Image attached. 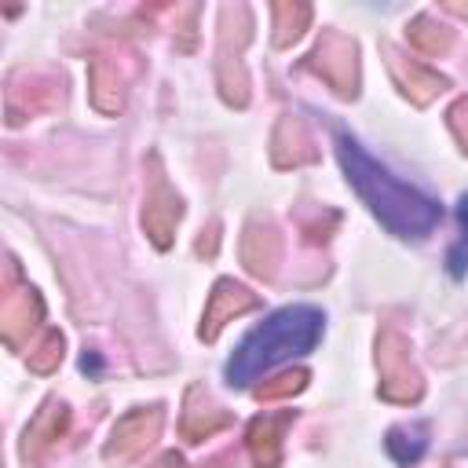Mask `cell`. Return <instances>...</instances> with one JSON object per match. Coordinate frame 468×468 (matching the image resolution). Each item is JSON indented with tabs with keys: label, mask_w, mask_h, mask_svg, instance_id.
I'll use <instances>...</instances> for the list:
<instances>
[{
	"label": "cell",
	"mask_w": 468,
	"mask_h": 468,
	"mask_svg": "<svg viewBox=\"0 0 468 468\" xmlns=\"http://www.w3.org/2000/svg\"><path fill=\"white\" fill-rule=\"evenodd\" d=\"M336 157H340V168H344L347 183L355 186V194L380 219V227L388 234H395L402 241H420L439 227V219H442L439 201L431 194H424L420 186L406 183L402 176H395L388 165H380L355 135L336 132Z\"/></svg>",
	"instance_id": "cell-1"
},
{
	"label": "cell",
	"mask_w": 468,
	"mask_h": 468,
	"mask_svg": "<svg viewBox=\"0 0 468 468\" xmlns=\"http://www.w3.org/2000/svg\"><path fill=\"white\" fill-rule=\"evenodd\" d=\"M325 329V314L314 303H285L278 311H271L263 322H256L230 351L223 377L230 388H249L256 384L263 373L303 358L314 351V344L322 340Z\"/></svg>",
	"instance_id": "cell-2"
},
{
	"label": "cell",
	"mask_w": 468,
	"mask_h": 468,
	"mask_svg": "<svg viewBox=\"0 0 468 468\" xmlns=\"http://www.w3.org/2000/svg\"><path fill=\"white\" fill-rule=\"evenodd\" d=\"M388 453L399 461V464H413L424 457L428 450V439H424V428H391L388 439H384Z\"/></svg>",
	"instance_id": "cell-3"
},
{
	"label": "cell",
	"mask_w": 468,
	"mask_h": 468,
	"mask_svg": "<svg viewBox=\"0 0 468 468\" xmlns=\"http://www.w3.org/2000/svg\"><path fill=\"white\" fill-rule=\"evenodd\" d=\"M446 263H450V274H453V278H464V271H468V245L457 241V245L450 249Z\"/></svg>",
	"instance_id": "cell-4"
},
{
	"label": "cell",
	"mask_w": 468,
	"mask_h": 468,
	"mask_svg": "<svg viewBox=\"0 0 468 468\" xmlns=\"http://www.w3.org/2000/svg\"><path fill=\"white\" fill-rule=\"evenodd\" d=\"M457 227H461V245H468V194L457 197Z\"/></svg>",
	"instance_id": "cell-5"
},
{
	"label": "cell",
	"mask_w": 468,
	"mask_h": 468,
	"mask_svg": "<svg viewBox=\"0 0 468 468\" xmlns=\"http://www.w3.org/2000/svg\"><path fill=\"white\" fill-rule=\"evenodd\" d=\"M80 369H84V373H88V369H91V373H99V369H102V362H99L95 355H91V358L84 355V358H80Z\"/></svg>",
	"instance_id": "cell-6"
}]
</instances>
